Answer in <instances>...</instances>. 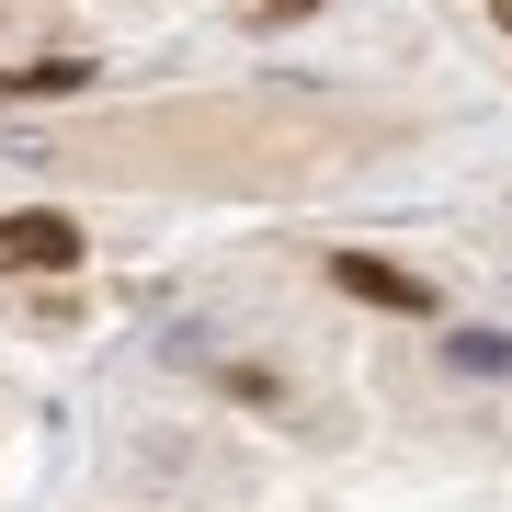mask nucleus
Returning a JSON list of instances; mask_svg holds the SVG:
<instances>
[{
    "mask_svg": "<svg viewBox=\"0 0 512 512\" xmlns=\"http://www.w3.org/2000/svg\"><path fill=\"white\" fill-rule=\"evenodd\" d=\"M330 285L365 296V308H387V319H433V285L399 274V262H376V251H330Z\"/></svg>",
    "mask_w": 512,
    "mask_h": 512,
    "instance_id": "nucleus-1",
    "label": "nucleus"
},
{
    "mask_svg": "<svg viewBox=\"0 0 512 512\" xmlns=\"http://www.w3.org/2000/svg\"><path fill=\"white\" fill-rule=\"evenodd\" d=\"M0 262H23V274H57V262H80V228L69 217H0Z\"/></svg>",
    "mask_w": 512,
    "mask_h": 512,
    "instance_id": "nucleus-2",
    "label": "nucleus"
},
{
    "mask_svg": "<svg viewBox=\"0 0 512 512\" xmlns=\"http://www.w3.org/2000/svg\"><path fill=\"white\" fill-rule=\"evenodd\" d=\"M456 365H467V376H501V365H512V342H501V330H467Z\"/></svg>",
    "mask_w": 512,
    "mask_h": 512,
    "instance_id": "nucleus-3",
    "label": "nucleus"
},
{
    "mask_svg": "<svg viewBox=\"0 0 512 512\" xmlns=\"http://www.w3.org/2000/svg\"><path fill=\"white\" fill-rule=\"evenodd\" d=\"M501 35H512V0H501Z\"/></svg>",
    "mask_w": 512,
    "mask_h": 512,
    "instance_id": "nucleus-4",
    "label": "nucleus"
}]
</instances>
